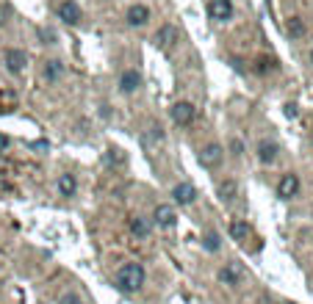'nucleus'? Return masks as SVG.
<instances>
[{"label":"nucleus","instance_id":"nucleus-1","mask_svg":"<svg viewBox=\"0 0 313 304\" xmlns=\"http://www.w3.org/2000/svg\"><path fill=\"white\" fill-rule=\"evenodd\" d=\"M114 282H116V288L125 291V293L138 291V288L144 285V266H142V263H125V266L116 271Z\"/></svg>","mask_w":313,"mask_h":304},{"label":"nucleus","instance_id":"nucleus-2","mask_svg":"<svg viewBox=\"0 0 313 304\" xmlns=\"http://www.w3.org/2000/svg\"><path fill=\"white\" fill-rule=\"evenodd\" d=\"M152 42H156V47H161V50H172L178 42H180V30H178L175 25H161V28L156 30V36H152Z\"/></svg>","mask_w":313,"mask_h":304},{"label":"nucleus","instance_id":"nucleus-3","mask_svg":"<svg viewBox=\"0 0 313 304\" xmlns=\"http://www.w3.org/2000/svg\"><path fill=\"white\" fill-rule=\"evenodd\" d=\"M3 64H6V69L12 72V75H20V72H25V66H28V55H25V50H6L3 53Z\"/></svg>","mask_w":313,"mask_h":304},{"label":"nucleus","instance_id":"nucleus-4","mask_svg":"<svg viewBox=\"0 0 313 304\" xmlns=\"http://www.w3.org/2000/svg\"><path fill=\"white\" fill-rule=\"evenodd\" d=\"M58 19H64L66 25H78L84 19V11L75 0H61L58 3Z\"/></svg>","mask_w":313,"mask_h":304},{"label":"nucleus","instance_id":"nucleus-5","mask_svg":"<svg viewBox=\"0 0 313 304\" xmlns=\"http://www.w3.org/2000/svg\"><path fill=\"white\" fill-rule=\"evenodd\" d=\"M224 158V149L219 147V144H208V147L200 149V163H202L205 169H216L219 163H222Z\"/></svg>","mask_w":313,"mask_h":304},{"label":"nucleus","instance_id":"nucleus-6","mask_svg":"<svg viewBox=\"0 0 313 304\" xmlns=\"http://www.w3.org/2000/svg\"><path fill=\"white\" fill-rule=\"evenodd\" d=\"M208 14L216 22H224V19L233 17V0H211L208 3Z\"/></svg>","mask_w":313,"mask_h":304},{"label":"nucleus","instance_id":"nucleus-7","mask_svg":"<svg viewBox=\"0 0 313 304\" xmlns=\"http://www.w3.org/2000/svg\"><path fill=\"white\" fill-rule=\"evenodd\" d=\"M194 105L192 102H175V105H172V122H175V125H192L194 122Z\"/></svg>","mask_w":313,"mask_h":304},{"label":"nucleus","instance_id":"nucleus-8","mask_svg":"<svg viewBox=\"0 0 313 304\" xmlns=\"http://www.w3.org/2000/svg\"><path fill=\"white\" fill-rule=\"evenodd\" d=\"M296 191H300V177L296 174H283L280 183H277V194L283 199H291V197H296Z\"/></svg>","mask_w":313,"mask_h":304},{"label":"nucleus","instance_id":"nucleus-9","mask_svg":"<svg viewBox=\"0 0 313 304\" xmlns=\"http://www.w3.org/2000/svg\"><path fill=\"white\" fill-rule=\"evenodd\" d=\"M241 277H244V269H241V263H228L222 271H219V282L224 285H238Z\"/></svg>","mask_w":313,"mask_h":304},{"label":"nucleus","instance_id":"nucleus-10","mask_svg":"<svg viewBox=\"0 0 313 304\" xmlns=\"http://www.w3.org/2000/svg\"><path fill=\"white\" fill-rule=\"evenodd\" d=\"M152 219L158 221V227H166V230H169V227H175L178 213H175V208H172V205H158Z\"/></svg>","mask_w":313,"mask_h":304},{"label":"nucleus","instance_id":"nucleus-11","mask_svg":"<svg viewBox=\"0 0 313 304\" xmlns=\"http://www.w3.org/2000/svg\"><path fill=\"white\" fill-rule=\"evenodd\" d=\"M172 197H175L178 205H192L194 197H197V191H194L192 183H178L175 188H172Z\"/></svg>","mask_w":313,"mask_h":304},{"label":"nucleus","instance_id":"nucleus-12","mask_svg":"<svg viewBox=\"0 0 313 304\" xmlns=\"http://www.w3.org/2000/svg\"><path fill=\"white\" fill-rule=\"evenodd\" d=\"M142 86V75H138L136 69H128L122 72V78H120V89L125 91V94H133V91Z\"/></svg>","mask_w":313,"mask_h":304},{"label":"nucleus","instance_id":"nucleus-13","mask_svg":"<svg viewBox=\"0 0 313 304\" xmlns=\"http://www.w3.org/2000/svg\"><path fill=\"white\" fill-rule=\"evenodd\" d=\"M147 19H150V8H147V6L136 3V6L128 8V22H130V25H147Z\"/></svg>","mask_w":313,"mask_h":304},{"label":"nucleus","instance_id":"nucleus-14","mask_svg":"<svg viewBox=\"0 0 313 304\" xmlns=\"http://www.w3.org/2000/svg\"><path fill=\"white\" fill-rule=\"evenodd\" d=\"M277 152H280V149H277L274 141H266V138H264V141L258 144V158L264 163H274L277 161Z\"/></svg>","mask_w":313,"mask_h":304},{"label":"nucleus","instance_id":"nucleus-15","mask_svg":"<svg viewBox=\"0 0 313 304\" xmlns=\"http://www.w3.org/2000/svg\"><path fill=\"white\" fill-rule=\"evenodd\" d=\"M75 191H78V180H75V174H61L58 177V194L61 197H75Z\"/></svg>","mask_w":313,"mask_h":304},{"label":"nucleus","instance_id":"nucleus-16","mask_svg":"<svg viewBox=\"0 0 313 304\" xmlns=\"http://www.w3.org/2000/svg\"><path fill=\"white\" fill-rule=\"evenodd\" d=\"M130 233L136 235V238H147V235H150V221H147L144 216H130Z\"/></svg>","mask_w":313,"mask_h":304},{"label":"nucleus","instance_id":"nucleus-17","mask_svg":"<svg viewBox=\"0 0 313 304\" xmlns=\"http://www.w3.org/2000/svg\"><path fill=\"white\" fill-rule=\"evenodd\" d=\"M230 235H233V241H247L250 238V224L244 219H233L230 221Z\"/></svg>","mask_w":313,"mask_h":304},{"label":"nucleus","instance_id":"nucleus-18","mask_svg":"<svg viewBox=\"0 0 313 304\" xmlns=\"http://www.w3.org/2000/svg\"><path fill=\"white\" fill-rule=\"evenodd\" d=\"M236 197H238V185H236V180H224V183L219 185V199H222V202H233Z\"/></svg>","mask_w":313,"mask_h":304},{"label":"nucleus","instance_id":"nucleus-19","mask_svg":"<svg viewBox=\"0 0 313 304\" xmlns=\"http://www.w3.org/2000/svg\"><path fill=\"white\" fill-rule=\"evenodd\" d=\"M286 30H288L291 39H302V36H305V22H302L300 17H291L288 22H286Z\"/></svg>","mask_w":313,"mask_h":304},{"label":"nucleus","instance_id":"nucleus-20","mask_svg":"<svg viewBox=\"0 0 313 304\" xmlns=\"http://www.w3.org/2000/svg\"><path fill=\"white\" fill-rule=\"evenodd\" d=\"M61 72H64V64H61V61H48V64H44V78L48 80H58Z\"/></svg>","mask_w":313,"mask_h":304},{"label":"nucleus","instance_id":"nucleus-21","mask_svg":"<svg viewBox=\"0 0 313 304\" xmlns=\"http://www.w3.org/2000/svg\"><path fill=\"white\" fill-rule=\"evenodd\" d=\"M255 69H258L260 75H266V72H274V69H277V61H274V58H266V55H264V58H258V66H255Z\"/></svg>","mask_w":313,"mask_h":304},{"label":"nucleus","instance_id":"nucleus-22","mask_svg":"<svg viewBox=\"0 0 313 304\" xmlns=\"http://www.w3.org/2000/svg\"><path fill=\"white\" fill-rule=\"evenodd\" d=\"M202 244H205V249H208V252H216V249H219V235H216V233H208Z\"/></svg>","mask_w":313,"mask_h":304},{"label":"nucleus","instance_id":"nucleus-23","mask_svg":"<svg viewBox=\"0 0 313 304\" xmlns=\"http://www.w3.org/2000/svg\"><path fill=\"white\" fill-rule=\"evenodd\" d=\"M58 304H84V302H80L78 293H64V296L58 299Z\"/></svg>","mask_w":313,"mask_h":304},{"label":"nucleus","instance_id":"nucleus-24","mask_svg":"<svg viewBox=\"0 0 313 304\" xmlns=\"http://www.w3.org/2000/svg\"><path fill=\"white\" fill-rule=\"evenodd\" d=\"M39 36H42V39H44V42H48V44H53L56 42V33H53V30H39Z\"/></svg>","mask_w":313,"mask_h":304},{"label":"nucleus","instance_id":"nucleus-25","mask_svg":"<svg viewBox=\"0 0 313 304\" xmlns=\"http://www.w3.org/2000/svg\"><path fill=\"white\" fill-rule=\"evenodd\" d=\"M6 147H8V138L3 136V133H0V155H3V152H6Z\"/></svg>","mask_w":313,"mask_h":304},{"label":"nucleus","instance_id":"nucleus-26","mask_svg":"<svg viewBox=\"0 0 313 304\" xmlns=\"http://www.w3.org/2000/svg\"><path fill=\"white\" fill-rule=\"evenodd\" d=\"M286 116H296V105H286Z\"/></svg>","mask_w":313,"mask_h":304},{"label":"nucleus","instance_id":"nucleus-27","mask_svg":"<svg viewBox=\"0 0 313 304\" xmlns=\"http://www.w3.org/2000/svg\"><path fill=\"white\" fill-rule=\"evenodd\" d=\"M230 147H233V155H241V141H233Z\"/></svg>","mask_w":313,"mask_h":304},{"label":"nucleus","instance_id":"nucleus-28","mask_svg":"<svg viewBox=\"0 0 313 304\" xmlns=\"http://www.w3.org/2000/svg\"><path fill=\"white\" fill-rule=\"evenodd\" d=\"M6 22V8H3V3H0V25Z\"/></svg>","mask_w":313,"mask_h":304},{"label":"nucleus","instance_id":"nucleus-29","mask_svg":"<svg viewBox=\"0 0 313 304\" xmlns=\"http://www.w3.org/2000/svg\"><path fill=\"white\" fill-rule=\"evenodd\" d=\"M310 64H313V50H310Z\"/></svg>","mask_w":313,"mask_h":304},{"label":"nucleus","instance_id":"nucleus-30","mask_svg":"<svg viewBox=\"0 0 313 304\" xmlns=\"http://www.w3.org/2000/svg\"><path fill=\"white\" fill-rule=\"evenodd\" d=\"M286 304H288V302H286Z\"/></svg>","mask_w":313,"mask_h":304}]
</instances>
